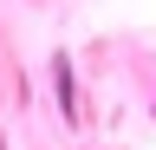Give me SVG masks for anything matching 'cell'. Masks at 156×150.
Returning <instances> with one entry per match:
<instances>
[{"label": "cell", "mask_w": 156, "mask_h": 150, "mask_svg": "<svg viewBox=\"0 0 156 150\" xmlns=\"http://www.w3.org/2000/svg\"><path fill=\"white\" fill-rule=\"evenodd\" d=\"M46 79H52V111L78 130L85 124V98H78V79H72V52H46Z\"/></svg>", "instance_id": "obj_1"}]
</instances>
